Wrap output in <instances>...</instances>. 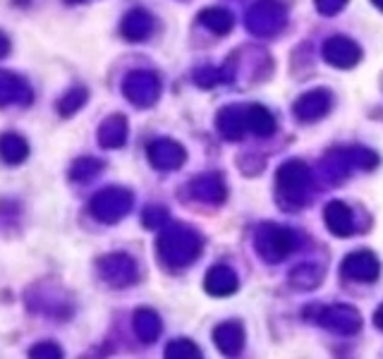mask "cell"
Instances as JSON below:
<instances>
[{
    "label": "cell",
    "mask_w": 383,
    "mask_h": 359,
    "mask_svg": "<svg viewBox=\"0 0 383 359\" xmlns=\"http://www.w3.org/2000/svg\"><path fill=\"white\" fill-rule=\"evenodd\" d=\"M0 153H3L8 163H19L27 156V147H24V142L19 137L8 134V137H3V142H0Z\"/></svg>",
    "instance_id": "6da1fadb"
}]
</instances>
